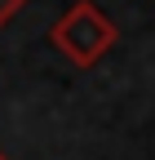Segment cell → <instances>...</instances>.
I'll return each instance as SVG.
<instances>
[{"label": "cell", "mask_w": 155, "mask_h": 160, "mask_svg": "<svg viewBox=\"0 0 155 160\" xmlns=\"http://www.w3.org/2000/svg\"><path fill=\"white\" fill-rule=\"evenodd\" d=\"M0 160H9V156H5V151H0Z\"/></svg>", "instance_id": "3"}, {"label": "cell", "mask_w": 155, "mask_h": 160, "mask_svg": "<svg viewBox=\"0 0 155 160\" xmlns=\"http://www.w3.org/2000/svg\"><path fill=\"white\" fill-rule=\"evenodd\" d=\"M115 40H120L115 18H106L93 0H75V5L49 27V45L62 53L71 67H98L115 49Z\"/></svg>", "instance_id": "1"}, {"label": "cell", "mask_w": 155, "mask_h": 160, "mask_svg": "<svg viewBox=\"0 0 155 160\" xmlns=\"http://www.w3.org/2000/svg\"><path fill=\"white\" fill-rule=\"evenodd\" d=\"M22 5H27V0H0V31L9 27V18H13L18 9H22Z\"/></svg>", "instance_id": "2"}]
</instances>
